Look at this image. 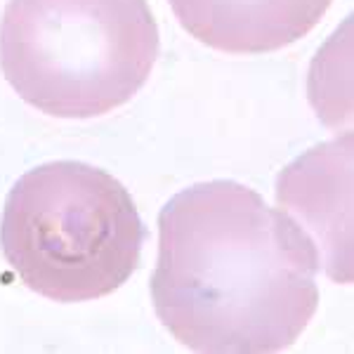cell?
Returning <instances> with one entry per match:
<instances>
[{"instance_id": "6da1fadb", "label": "cell", "mask_w": 354, "mask_h": 354, "mask_svg": "<svg viewBox=\"0 0 354 354\" xmlns=\"http://www.w3.org/2000/svg\"><path fill=\"white\" fill-rule=\"evenodd\" d=\"M319 270L310 232L239 182H198L158 213L153 310L194 352L286 350L319 307Z\"/></svg>"}, {"instance_id": "7a4b0ae2", "label": "cell", "mask_w": 354, "mask_h": 354, "mask_svg": "<svg viewBox=\"0 0 354 354\" xmlns=\"http://www.w3.org/2000/svg\"><path fill=\"white\" fill-rule=\"evenodd\" d=\"M145 236L130 192L83 161H53L24 173L0 222L10 270L55 302H90L121 288L140 267Z\"/></svg>"}, {"instance_id": "3957f363", "label": "cell", "mask_w": 354, "mask_h": 354, "mask_svg": "<svg viewBox=\"0 0 354 354\" xmlns=\"http://www.w3.org/2000/svg\"><path fill=\"white\" fill-rule=\"evenodd\" d=\"M158 50L147 0H10L0 19L8 83L57 118H95L128 104Z\"/></svg>"}, {"instance_id": "277c9868", "label": "cell", "mask_w": 354, "mask_h": 354, "mask_svg": "<svg viewBox=\"0 0 354 354\" xmlns=\"http://www.w3.org/2000/svg\"><path fill=\"white\" fill-rule=\"evenodd\" d=\"M333 0H170L189 36L227 55L277 53L322 21Z\"/></svg>"}]
</instances>
